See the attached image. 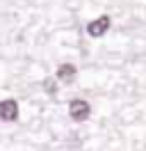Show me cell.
Masks as SVG:
<instances>
[{"instance_id": "cell-1", "label": "cell", "mask_w": 146, "mask_h": 151, "mask_svg": "<svg viewBox=\"0 0 146 151\" xmlns=\"http://www.w3.org/2000/svg\"><path fill=\"white\" fill-rule=\"evenodd\" d=\"M91 108L87 101H82V99H73L71 103H69V114H71L73 122H84L87 117H89Z\"/></svg>"}, {"instance_id": "cell-2", "label": "cell", "mask_w": 146, "mask_h": 151, "mask_svg": "<svg viewBox=\"0 0 146 151\" xmlns=\"http://www.w3.org/2000/svg\"><path fill=\"white\" fill-rule=\"evenodd\" d=\"M110 23H112V21H110L107 14H103V16H98V19L89 21V25H87V35H89V37H96V39L103 37V35L110 30Z\"/></svg>"}, {"instance_id": "cell-3", "label": "cell", "mask_w": 146, "mask_h": 151, "mask_svg": "<svg viewBox=\"0 0 146 151\" xmlns=\"http://www.w3.org/2000/svg\"><path fill=\"white\" fill-rule=\"evenodd\" d=\"M0 119L2 122H16L18 119V103L14 99L0 101Z\"/></svg>"}, {"instance_id": "cell-4", "label": "cell", "mask_w": 146, "mask_h": 151, "mask_svg": "<svg viewBox=\"0 0 146 151\" xmlns=\"http://www.w3.org/2000/svg\"><path fill=\"white\" fill-rule=\"evenodd\" d=\"M57 78H59L62 83H73V78H75V66L73 64H62L57 69Z\"/></svg>"}, {"instance_id": "cell-5", "label": "cell", "mask_w": 146, "mask_h": 151, "mask_svg": "<svg viewBox=\"0 0 146 151\" xmlns=\"http://www.w3.org/2000/svg\"><path fill=\"white\" fill-rule=\"evenodd\" d=\"M44 87H46V92H48V94H55V92H57V85H55L53 78H46V80H44Z\"/></svg>"}]
</instances>
